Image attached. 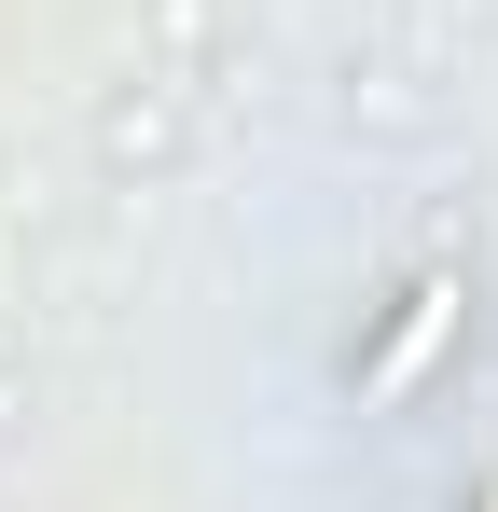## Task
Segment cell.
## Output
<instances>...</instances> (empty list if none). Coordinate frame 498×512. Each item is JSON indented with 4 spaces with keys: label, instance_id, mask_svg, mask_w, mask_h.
<instances>
[{
    "label": "cell",
    "instance_id": "6da1fadb",
    "mask_svg": "<svg viewBox=\"0 0 498 512\" xmlns=\"http://www.w3.org/2000/svg\"><path fill=\"white\" fill-rule=\"evenodd\" d=\"M443 333H457V277H415V291H402V319H388V346L360 360V402H402L415 374L443 360Z\"/></svg>",
    "mask_w": 498,
    "mask_h": 512
},
{
    "label": "cell",
    "instance_id": "7a4b0ae2",
    "mask_svg": "<svg viewBox=\"0 0 498 512\" xmlns=\"http://www.w3.org/2000/svg\"><path fill=\"white\" fill-rule=\"evenodd\" d=\"M485 512H498V499H485Z\"/></svg>",
    "mask_w": 498,
    "mask_h": 512
}]
</instances>
